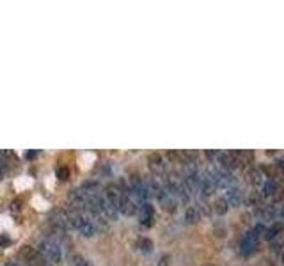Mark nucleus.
Segmentation results:
<instances>
[{"instance_id": "nucleus-1", "label": "nucleus", "mask_w": 284, "mask_h": 266, "mask_svg": "<svg viewBox=\"0 0 284 266\" xmlns=\"http://www.w3.org/2000/svg\"><path fill=\"white\" fill-rule=\"evenodd\" d=\"M265 233H266V225H263V223H258L251 231H247L240 241V254L243 257H248L251 254H254L259 241L265 238Z\"/></svg>"}, {"instance_id": "nucleus-2", "label": "nucleus", "mask_w": 284, "mask_h": 266, "mask_svg": "<svg viewBox=\"0 0 284 266\" xmlns=\"http://www.w3.org/2000/svg\"><path fill=\"white\" fill-rule=\"evenodd\" d=\"M259 194L265 201H268V204L280 201L284 197V181L277 176L266 177L265 183L259 186Z\"/></svg>"}, {"instance_id": "nucleus-3", "label": "nucleus", "mask_w": 284, "mask_h": 266, "mask_svg": "<svg viewBox=\"0 0 284 266\" xmlns=\"http://www.w3.org/2000/svg\"><path fill=\"white\" fill-rule=\"evenodd\" d=\"M66 213H67V218H69L71 229H77L78 233L84 234V236H87V238L94 236L98 229L92 225V222L87 218V216L82 215V213H78V211H75V209H69V211H66Z\"/></svg>"}, {"instance_id": "nucleus-4", "label": "nucleus", "mask_w": 284, "mask_h": 266, "mask_svg": "<svg viewBox=\"0 0 284 266\" xmlns=\"http://www.w3.org/2000/svg\"><path fill=\"white\" fill-rule=\"evenodd\" d=\"M258 220H273V222H280L284 218V206L277 204H261L254 211Z\"/></svg>"}, {"instance_id": "nucleus-5", "label": "nucleus", "mask_w": 284, "mask_h": 266, "mask_svg": "<svg viewBox=\"0 0 284 266\" xmlns=\"http://www.w3.org/2000/svg\"><path fill=\"white\" fill-rule=\"evenodd\" d=\"M39 252L45 255L50 264H59V262L62 261V250H60L59 245L52 240H43L41 243H39Z\"/></svg>"}, {"instance_id": "nucleus-6", "label": "nucleus", "mask_w": 284, "mask_h": 266, "mask_svg": "<svg viewBox=\"0 0 284 266\" xmlns=\"http://www.w3.org/2000/svg\"><path fill=\"white\" fill-rule=\"evenodd\" d=\"M20 255L23 261L28 262V266H53L46 261V257L38 250V248H32V247H28V245L20 248Z\"/></svg>"}, {"instance_id": "nucleus-7", "label": "nucleus", "mask_w": 284, "mask_h": 266, "mask_svg": "<svg viewBox=\"0 0 284 266\" xmlns=\"http://www.w3.org/2000/svg\"><path fill=\"white\" fill-rule=\"evenodd\" d=\"M209 172H211L217 188L227 190V188L234 186V177H233V172H231V170H226V169H222V167H219V169L209 170Z\"/></svg>"}, {"instance_id": "nucleus-8", "label": "nucleus", "mask_w": 284, "mask_h": 266, "mask_svg": "<svg viewBox=\"0 0 284 266\" xmlns=\"http://www.w3.org/2000/svg\"><path fill=\"white\" fill-rule=\"evenodd\" d=\"M138 220H140V225L149 227L153 225V218H155V209H153L151 202H146L138 208Z\"/></svg>"}, {"instance_id": "nucleus-9", "label": "nucleus", "mask_w": 284, "mask_h": 266, "mask_svg": "<svg viewBox=\"0 0 284 266\" xmlns=\"http://www.w3.org/2000/svg\"><path fill=\"white\" fill-rule=\"evenodd\" d=\"M217 190L215 186V181H213V176L211 172H204L201 174V186H199V192H201V195H204V197H209V195H213V192Z\"/></svg>"}, {"instance_id": "nucleus-10", "label": "nucleus", "mask_w": 284, "mask_h": 266, "mask_svg": "<svg viewBox=\"0 0 284 266\" xmlns=\"http://www.w3.org/2000/svg\"><path fill=\"white\" fill-rule=\"evenodd\" d=\"M226 201H227V204L229 206H241L243 204V192H241V188H238L236 184L234 186H231V188H227L226 190Z\"/></svg>"}, {"instance_id": "nucleus-11", "label": "nucleus", "mask_w": 284, "mask_h": 266, "mask_svg": "<svg viewBox=\"0 0 284 266\" xmlns=\"http://www.w3.org/2000/svg\"><path fill=\"white\" fill-rule=\"evenodd\" d=\"M149 165H151V169L155 170L156 174H163V169H165V165H163V160L160 155H151L149 156Z\"/></svg>"}, {"instance_id": "nucleus-12", "label": "nucleus", "mask_w": 284, "mask_h": 266, "mask_svg": "<svg viewBox=\"0 0 284 266\" xmlns=\"http://www.w3.org/2000/svg\"><path fill=\"white\" fill-rule=\"evenodd\" d=\"M282 229H284V222H282V220H280V222H273L270 227H266L265 240H272V238H275Z\"/></svg>"}, {"instance_id": "nucleus-13", "label": "nucleus", "mask_w": 284, "mask_h": 266, "mask_svg": "<svg viewBox=\"0 0 284 266\" xmlns=\"http://www.w3.org/2000/svg\"><path fill=\"white\" fill-rule=\"evenodd\" d=\"M227 201H226V197H219L217 199L215 202L211 204V208H213V211L217 213V215H224V213L227 211Z\"/></svg>"}, {"instance_id": "nucleus-14", "label": "nucleus", "mask_w": 284, "mask_h": 266, "mask_svg": "<svg viewBox=\"0 0 284 266\" xmlns=\"http://www.w3.org/2000/svg\"><path fill=\"white\" fill-rule=\"evenodd\" d=\"M69 262H71V266H94L91 261H89V259H85L84 255H80V254H73V255H71Z\"/></svg>"}, {"instance_id": "nucleus-15", "label": "nucleus", "mask_w": 284, "mask_h": 266, "mask_svg": "<svg viewBox=\"0 0 284 266\" xmlns=\"http://www.w3.org/2000/svg\"><path fill=\"white\" fill-rule=\"evenodd\" d=\"M185 220H187L188 223H194L199 220V209L197 208H188L187 213H185Z\"/></svg>"}, {"instance_id": "nucleus-16", "label": "nucleus", "mask_w": 284, "mask_h": 266, "mask_svg": "<svg viewBox=\"0 0 284 266\" xmlns=\"http://www.w3.org/2000/svg\"><path fill=\"white\" fill-rule=\"evenodd\" d=\"M137 248H140L142 252H151V248H153L151 240H148V238H140V240L137 241Z\"/></svg>"}, {"instance_id": "nucleus-17", "label": "nucleus", "mask_w": 284, "mask_h": 266, "mask_svg": "<svg viewBox=\"0 0 284 266\" xmlns=\"http://www.w3.org/2000/svg\"><path fill=\"white\" fill-rule=\"evenodd\" d=\"M57 176H59V179H67V176H69V170L66 169V167H60L59 170H57Z\"/></svg>"}, {"instance_id": "nucleus-18", "label": "nucleus", "mask_w": 284, "mask_h": 266, "mask_svg": "<svg viewBox=\"0 0 284 266\" xmlns=\"http://www.w3.org/2000/svg\"><path fill=\"white\" fill-rule=\"evenodd\" d=\"M6 163H7V162H0V179H2V177L7 174V170H9V169L6 167Z\"/></svg>"}, {"instance_id": "nucleus-19", "label": "nucleus", "mask_w": 284, "mask_h": 266, "mask_svg": "<svg viewBox=\"0 0 284 266\" xmlns=\"http://www.w3.org/2000/svg\"><path fill=\"white\" fill-rule=\"evenodd\" d=\"M277 163H279V167H280V169L284 170V160H280V162H277Z\"/></svg>"}, {"instance_id": "nucleus-20", "label": "nucleus", "mask_w": 284, "mask_h": 266, "mask_svg": "<svg viewBox=\"0 0 284 266\" xmlns=\"http://www.w3.org/2000/svg\"><path fill=\"white\" fill-rule=\"evenodd\" d=\"M6 266H20V264H18V262H7Z\"/></svg>"}, {"instance_id": "nucleus-21", "label": "nucleus", "mask_w": 284, "mask_h": 266, "mask_svg": "<svg viewBox=\"0 0 284 266\" xmlns=\"http://www.w3.org/2000/svg\"><path fill=\"white\" fill-rule=\"evenodd\" d=\"M282 261H284V255H282Z\"/></svg>"}]
</instances>
